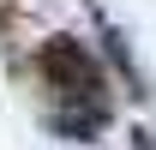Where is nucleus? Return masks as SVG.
<instances>
[{
    "mask_svg": "<svg viewBox=\"0 0 156 150\" xmlns=\"http://www.w3.org/2000/svg\"><path fill=\"white\" fill-rule=\"evenodd\" d=\"M42 72H54L72 96H96V66H90V60H84V48H78V42H66V36L42 48Z\"/></svg>",
    "mask_w": 156,
    "mask_h": 150,
    "instance_id": "1",
    "label": "nucleus"
}]
</instances>
